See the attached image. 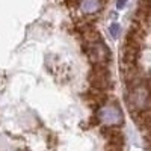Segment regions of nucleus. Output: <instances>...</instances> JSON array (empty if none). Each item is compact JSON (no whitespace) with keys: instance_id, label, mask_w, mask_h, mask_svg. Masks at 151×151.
<instances>
[{"instance_id":"f257e3e1","label":"nucleus","mask_w":151,"mask_h":151,"mask_svg":"<svg viewBox=\"0 0 151 151\" xmlns=\"http://www.w3.org/2000/svg\"><path fill=\"white\" fill-rule=\"evenodd\" d=\"M125 103L130 110V113H137L141 110L148 109L150 104V86L145 83L136 85L132 88H127L125 92Z\"/></svg>"},{"instance_id":"f03ea898","label":"nucleus","mask_w":151,"mask_h":151,"mask_svg":"<svg viewBox=\"0 0 151 151\" xmlns=\"http://www.w3.org/2000/svg\"><path fill=\"white\" fill-rule=\"evenodd\" d=\"M97 121L107 127H118L124 122L122 110L116 101H106L97 110Z\"/></svg>"},{"instance_id":"7ed1b4c3","label":"nucleus","mask_w":151,"mask_h":151,"mask_svg":"<svg viewBox=\"0 0 151 151\" xmlns=\"http://www.w3.org/2000/svg\"><path fill=\"white\" fill-rule=\"evenodd\" d=\"M85 44H86V56H88L91 64L92 65L107 67V64L110 62V52L106 47V44L101 40L88 41Z\"/></svg>"},{"instance_id":"20e7f679","label":"nucleus","mask_w":151,"mask_h":151,"mask_svg":"<svg viewBox=\"0 0 151 151\" xmlns=\"http://www.w3.org/2000/svg\"><path fill=\"white\" fill-rule=\"evenodd\" d=\"M89 83L91 88H97L101 91H109L112 88V80H110V73L107 67L101 65H92V71L89 74Z\"/></svg>"},{"instance_id":"39448f33","label":"nucleus","mask_w":151,"mask_h":151,"mask_svg":"<svg viewBox=\"0 0 151 151\" xmlns=\"http://www.w3.org/2000/svg\"><path fill=\"white\" fill-rule=\"evenodd\" d=\"M103 6H104L103 0H82L79 8L86 15H92V14H97V12L101 11Z\"/></svg>"},{"instance_id":"423d86ee","label":"nucleus","mask_w":151,"mask_h":151,"mask_svg":"<svg viewBox=\"0 0 151 151\" xmlns=\"http://www.w3.org/2000/svg\"><path fill=\"white\" fill-rule=\"evenodd\" d=\"M110 35L113 38H118V35H119V26L118 24H112L110 26Z\"/></svg>"},{"instance_id":"0eeeda50","label":"nucleus","mask_w":151,"mask_h":151,"mask_svg":"<svg viewBox=\"0 0 151 151\" xmlns=\"http://www.w3.org/2000/svg\"><path fill=\"white\" fill-rule=\"evenodd\" d=\"M124 5H125V0H118V3H116V6H118L119 9H121V8H122Z\"/></svg>"}]
</instances>
